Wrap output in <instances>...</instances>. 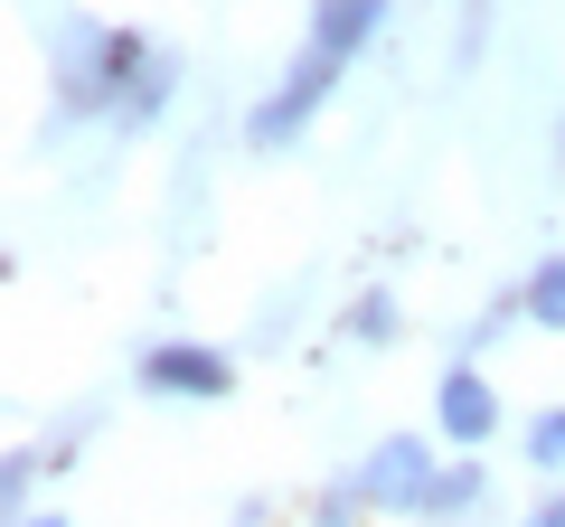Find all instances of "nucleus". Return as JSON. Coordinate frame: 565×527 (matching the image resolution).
<instances>
[{
    "mask_svg": "<svg viewBox=\"0 0 565 527\" xmlns=\"http://www.w3.org/2000/svg\"><path fill=\"white\" fill-rule=\"evenodd\" d=\"M509 424L500 386H490L481 358H452L444 377H434V433H444V452H490V433Z\"/></svg>",
    "mask_w": 565,
    "mask_h": 527,
    "instance_id": "39448f33",
    "label": "nucleus"
},
{
    "mask_svg": "<svg viewBox=\"0 0 565 527\" xmlns=\"http://www.w3.org/2000/svg\"><path fill=\"white\" fill-rule=\"evenodd\" d=\"M377 518V508H367V490H359V471H349V481H330L321 499H311V527H367Z\"/></svg>",
    "mask_w": 565,
    "mask_h": 527,
    "instance_id": "4468645a",
    "label": "nucleus"
},
{
    "mask_svg": "<svg viewBox=\"0 0 565 527\" xmlns=\"http://www.w3.org/2000/svg\"><path fill=\"white\" fill-rule=\"evenodd\" d=\"M151 57H161V47L141 39V29H114V20H95V10L47 20V95H57L47 132H66V122H114Z\"/></svg>",
    "mask_w": 565,
    "mask_h": 527,
    "instance_id": "f257e3e1",
    "label": "nucleus"
},
{
    "mask_svg": "<svg viewBox=\"0 0 565 527\" xmlns=\"http://www.w3.org/2000/svg\"><path fill=\"white\" fill-rule=\"evenodd\" d=\"M170 95H180V57H170V47H161V57L141 66V85H132V95H122V114H114V132H151V122L170 114Z\"/></svg>",
    "mask_w": 565,
    "mask_h": 527,
    "instance_id": "6e6552de",
    "label": "nucleus"
},
{
    "mask_svg": "<svg viewBox=\"0 0 565 527\" xmlns=\"http://www.w3.org/2000/svg\"><path fill=\"white\" fill-rule=\"evenodd\" d=\"M444 462H452L444 433H386V443L359 452V490H367V508H377V518H415Z\"/></svg>",
    "mask_w": 565,
    "mask_h": 527,
    "instance_id": "20e7f679",
    "label": "nucleus"
},
{
    "mask_svg": "<svg viewBox=\"0 0 565 527\" xmlns=\"http://www.w3.org/2000/svg\"><path fill=\"white\" fill-rule=\"evenodd\" d=\"M10 527H76V518H66V508H20Z\"/></svg>",
    "mask_w": 565,
    "mask_h": 527,
    "instance_id": "dca6fc26",
    "label": "nucleus"
},
{
    "mask_svg": "<svg viewBox=\"0 0 565 527\" xmlns=\"http://www.w3.org/2000/svg\"><path fill=\"white\" fill-rule=\"evenodd\" d=\"M132 386L161 396V406H226L245 377H236V348H217V340H161L132 358Z\"/></svg>",
    "mask_w": 565,
    "mask_h": 527,
    "instance_id": "7ed1b4c3",
    "label": "nucleus"
},
{
    "mask_svg": "<svg viewBox=\"0 0 565 527\" xmlns=\"http://www.w3.org/2000/svg\"><path fill=\"white\" fill-rule=\"evenodd\" d=\"M226 527H274V508H264V499H236V518H226Z\"/></svg>",
    "mask_w": 565,
    "mask_h": 527,
    "instance_id": "f3484780",
    "label": "nucleus"
},
{
    "mask_svg": "<svg viewBox=\"0 0 565 527\" xmlns=\"http://www.w3.org/2000/svg\"><path fill=\"white\" fill-rule=\"evenodd\" d=\"M527 330H565V245L556 255H537V273H527Z\"/></svg>",
    "mask_w": 565,
    "mask_h": 527,
    "instance_id": "9b49d317",
    "label": "nucleus"
},
{
    "mask_svg": "<svg viewBox=\"0 0 565 527\" xmlns=\"http://www.w3.org/2000/svg\"><path fill=\"white\" fill-rule=\"evenodd\" d=\"M481 499H490V462H481V452H452V462L434 471V490H424L415 527H462Z\"/></svg>",
    "mask_w": 565,
    "mask_h": 527,
    "instance_id": "0eeeda50",
    "label": "nucleus"
},
{
    "mask_svg": "<svg viewBox=\"0 0 565 527\" xmlns=\"http://www.w3.org/2000/svg\"><path fill=\"white\" fill-rule=\"evenodd\" d=\"M527 527H565V481H556V490L537 499V518H527Z\"/></svg>",
    "mask_w": 565,
    "mask_h": 527,
    "instance_id": "2eb2a0df",
    "label": "nucleus"
},
{
    "mask_svg": "<svg viewBox=\"0 0 565 527\" xmlns=\"http://www.w3.org/2000/svg\"><path fill=\"white\" fill-rule=\"evenodd\" d=\"M340 321H349V340H359V348H396L405 340V302H396V292H359Z\"/></svg>",
    "mask_w": 565,
    "mask_h": 527,
    "instance_id": "1a4fd4ad",
    "label": "nucleus"
},
{
    "mask_svg": "<svg viewBox=\"0 0 565 527\" xmlns=\"http://www.w3.org/2000/svg\"><path fill=\"white\" fill-rule=\"evenodd\" d=\"M527 471H546V481H565V406H537L527 415Z\"/></svg>",
    "mask_w": 565,
    "mask_h": 527,
    "instance_id": "ddd939ff",
    "label": "nucleus"
},
{
    "mask_svg": "<svg viewBox=\"0 0 565 527\" xmlns=\"http://www.w3.org/2000/svg\"><path fill=\"white\" fill-rule=\"evenodd\" d=\"M39 471H57V452H39V443H10V452H0V508H10V518L39 499Z\"/></svg>",
    "mask_w": 565,
    "mask_h": 527,
    "instance_id": "f8f14e48",
    "label": "nucleus"
},
{
    "mask_svg": "<svg viewBox=\"0 0 565 527\" xmlns=\"http://www.w3.org/2000/svg\"><path fill=\"white\" fill-rule=\"evenodd\" d=\"M340 76H349V66L321 57V47L302 39V47H292V66H282V76L245 104V151H292L311 122H321V104L340 95Z\"/></svg>",
    "mask_w": 565,
    "mask_h": 527,
    "instance_id": "f03ea898",
    "label": "nucleus"
},
{
    "mask_svg": "<svg viewBox=\"0 0 565 527\" xmlns=\"http://www.w3.org/2000/svg\"><path fill=\"white\" fill-rule=\"evenodd\" d=\"M519 321H527V292H500L490 311H471V321H462V340H452V358H481V348H500V340H509Z\"/></svg>",
    "mask_w": 565,
    "mask_h": 527,
    "instance_id": "9d476101",
    "label": "nucleus"
},
{
    "mask_svg": "<svg viewBox=\"0 0 565 527\" xmlns=\"http://www.w3.org/2000/svg\"><path fill=\"white\" fill-rule=\"evenodd\" d=\"M386 20H396V0H311V29H302V39L321 47V57L359 66L367 47L386 39Z\"/></svg>",
    "mask_w": 565,
    "mask_h": 527,
    "instance_id": "423d86ee",
    "label": "nucleus"
}]
</instances>
